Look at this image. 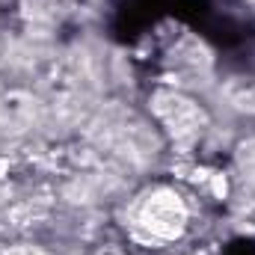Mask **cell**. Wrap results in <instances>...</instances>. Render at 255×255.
Listing matches in <instances>:
<instances>
[{"mask_svg": "<svg viewBox=\"0 0 255 255\" xmlns=\"http://www.w3.org/2000/svg\"><path fill=\"white\" fill-rule=\"evenodd\" d=\"M133 226L148 241H175L187 229V205L175 190L157 187L136 202Z\"/></svg>", "mask_w": 255, "mask_h": 255, "instance_id": "obj_1", "label": "cell"}, {"mask_svg": "<svg viewBox=\"0 0 255 255\" xmlns=\"http://www.w3.org/2000/svg\"><path fill=\"white\" fill-rule=\"evenodd\" d=\"M151 107L175 139H193L205 128V110L178 92H157L151 98Z\"/></svg>", "mask_w": 255, "mask_h": 255, "instance_id": "obj_2", "label": "cell"}, {"mask_svg": "<svg viewBox=\"0 0 255 255\" xmlns=\"http://www.w3.org/2000/svg\"><path fill=\"white\" fill-rule=\"evenodd\" d=\"M238 172H241L244 181L255 184V139L244 142V145L238 148Z\"/></svg>", "mask_w": 255, "mask_h": 255, "instance_id": "obj_3", "label": "cell"}]
</instances>
